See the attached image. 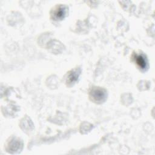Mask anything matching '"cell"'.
Returning <instances> with one entry per match:
<instances>
[{
  "label": "cell",
  "instance_id": "6da1fadb",
  "mask_svg": "<svg viewBox=\"0 0 155 155\" xmlns=\"http://www.w3.org/2000/svg\"><path fill=\"white\" fill-rule=\"evenodd\" d=\"M89 97L91 101L96 104H102L107 98V90L102 87H93L89 91Z\"/></svg>",
  "mask_w": 155,
  "mask_h": 155
},
{
  "label": "cell",
  "instance_id": "7a4b0ae2",
  "mask_svg": "<svg viewBox=\"0 0 155 155\" xmlns=\"http://www.w3.org/2000/svg\"><path fill=\"white\" fill-rule=\"evenodd\" d=\"M68 12V8L65 5L59 4L53 7L50 12V18L55 21H60L65 19Z\"/></svg>",
  "mask_w": 155,
  "mask_h": 155
},
{
  "label": "cell",
  "instance_id": "3957f363",
  "mask_svg": "<svg viewBox=\"0 0 155 155\" xmlns=\"http://www.w3.org/2000/svg\"><path fill=\"white\" fill-rule=\"evenodd\" d=\"M131 61L142 71H146L148 68V62L147 56L142 53L134 52L131 55Z\"/></svg>",
  "mask_w": 155,
  "mask_h": 155
},
{
  "label": "cell",
  "instance_id": "277c9868",
  "mask_svg": "<svg viewBox=\"0 0 155 155\" xmlns=\"http://www.w3.org/2000/svg\"><path fill=\"white\" fill-rule=\"evenodd\" d=\"M23 147V143L21 140L16 137H11L7 140L5 144V150L11 154L19 153Z\"/></svg>",
  "mask_w": 155,
  "mask_h": 155
},
{
  "label": "cell",
  "instance_id": "5b68a950",
  "mask_svg": "<svg viewBox=\"0 0 155 155\" xmlns=\"http://www.w3.org/2000/svg\"><path fill=\"white\" fill-rule=\"evenodd\" d=\"M81 73V68L76 67L67 73L65 76V82L67 87L73 86L78 81Z\"/></svg>",
  "mask_w": 155,
  "mask_h": 155
},
{
  "label": "cell",
  "instance_id": "8992f818",
  "mask_svg": "<svg viewBox=\"0 0 155 155\" xmlns=\"http://www.w3.org/2000/svg\"><path fill=\"white\" fill-rule=\"evenodd\" d=\"M40 44L44 43V47L46 45L47 49L49 51L54 53H59L63 51L64 45L58 41L51 40L48 41H41L39 42Z\"/></svg>",
  "mask_w": 155,
  "mask_h": 155
},
{
  "label": "cell",
  "instance_id": "52a82bcc",
  "mask_svg": "<svg viewBox=\"0 0 155 155\" xmlns=\"http://www.w3.org/2000/svg\"><path fill=\"white\" fill-rule=\"evenodd\" d=\"M18 111H19V108L16 106L14 105L9 104L5 107L4 111L2 110V113H4V116H13L14 115L15 116L16 113L18 112Z\"/></svg>",
  "mask_w": 155,
  "mask_h": 155
}]
</instances>
